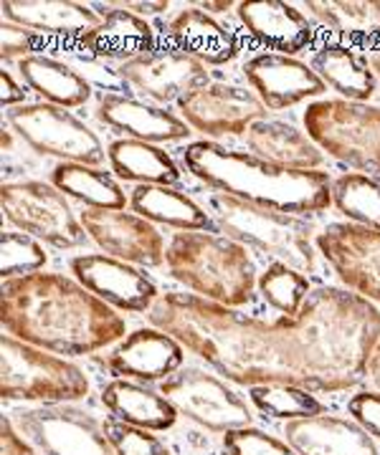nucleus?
Here are the masks:
<instances>
[{"mask_svg": "<svg viewBox=\"0 0 380 455\" xmlns=\"http://www.w3.org/2000/svg\"><path fill=\"white\" fill-rule=\"evenodd\" d=\"M236 16L247 33L266 49L295 56L312 44V23L289 3L281 0H248L236 5Z\"/></svg>", "mask_w": 380, "mask_h": 455, "instance_id": "nucleus-21", "label": "nucleus"}, {"mask_svg": "<svg viewBox=\"0 0 380 455\" xmlns=\"http://www.w3.org/2000/svg\"><path fill=\"white\" fill-rule=\"evenodd\" d=\"M208 208L223 235L264 253L271 260L287 263L302 274H314L317 243H312V223L302 220L299 215L259 208L223 193L208 196Z\"/></svg>", "mask_w": 380, "mask_h": 455, "instance_id": "nucleus-6", "label": "nucleus"}, {"mask_svg": "<svg viewBox=\"0 0 380 455\" xmlns=\"http://www.w3.org/2000/svg\"><path fill=\"white\" fill-rule=\"evenodd\" d=\"M223 451L226 455H297L287 440L274 438L254 425L223 433Z\"/></svg>", "mask_w": 380, "mask_h": 455, "instance_id": "nucleus-38", "label": "nucleus"}, {"mask_svg": "<svg viewBox=\"0 0 380 455\" xmlns=\"http://www.w3.org/2000/svg\"><path fill=\"white\" fill-rule=\"evenodd\" d=\"M107 160L119 180L137 185H178L181 167L163 147L140 142V140H115L107 147Z\"/></svg>", "mask_w": 380, "mask_h": 455, "instance_id": "nucleus-31", "label": "nucleus"}, {"mask_svg": "<svg viewBox=\"0 0 380 455\" xmlns=\"http://www.w3.org/2000/svg\"><path fill=\"white\" fill-rule=\"evenodd\" d=\"M312 68L322 82L340 92L347 101H365L376 94L378 79L370 68V61L347 44H325L314 51Z\"/></svg>", "mask_w": 380, "mask_h": 455, "instance_id": "nucleus-32", "label": "nucleus"}, {"mask_svg": "<svg viewBox=\"0 0 380 455\" xmlns=\"http://www.w3.org/2000/svg\"><path fill=\"white\" fill-rule=\"evenodd\" d=\"M166 31L170 46L190 53L206 66L229 64L239 56V38L198 5L182 8L178 16L167 20Z\"/></svg>", "mask_w": 380, "mask_h": 455, "instance_id": "nucleus-25", "label": "nucleus"}, {"mask_svg": "<svg viewBox=\"0 0 380 455\" xmlns=\"http://www.w3.org/2000/svg\"><path fill=\"white\" fill-rule=\"evenodd\" d=\"M79 220L86 235L112 259L145 268L166 263L167 245L163 233L137 212L84 208Z\"/></svg>", "mask_w": 380, "mask_h": 455, "instance_id": "nucleus-15", "label": "nucleus"}, {"mask_svg": "<svg viewBox=\"0 0 380 455\" xmlns=\"http://www.w3.org/2000/svg\"><path fill=\"white\" fill-rule=\"evenodd\" d=\"M117 74L158 104H178L185 94L211 84L208 66L175 46H155L133 61L119 64Z\"/></svg>", "mask_w": 380, "mask_h": 455, "instance_id": "nucleus-14", "label": "nucleus"}, {"mask_svg": "<svg viewBox=\"0 0 380 455\" xmlns=\"http://www.w3.org/2000/svg\"><path fill=\"white\" fill-rule=\"evenodd\" d=\"M178 112L188 127L206 137L247 134V130L264 119L266 107L262 99L244 86L211 82L178 101Z\"/></svg>", "mask_w": 380, "mask_h": 455, "instance_id": "nucleus-16", "label": "nucleus"}, {"mask_svg": "<svg viewBox=\"0 0 380 455\" xmlns=\"http://www.w3.org/2000/svg\"><path fill=\"white\" fill-rule=\"evenodd\" d=\"M115 8H122V11H130L134 16L145 18V16H160V13H166L167 8H170V3L167 0H127V3H112Z\"/></svg>", "mask_w": 380, "mask_h": 455, "instance_id": "nucleus-44", "label": "nucleus"}, {"mask_svg": "<svg viewBox=\"0 0 380 455\" xmlns=\"http://www.w3.org/2000/svg\"><path fill=\"white\" fill-rule=\"evenodd\" d=\"M130 208L150 223L170 226L175 230L221 233L211 212L203 211L193 197L170 185H137L130 193Z\"/></svg>", "mask_w": 380, "mask_h": 455, "instance_id": "nucleus-28", "label": "nucleus"}, {"mask_svg": "<svg viewBox=\"0 0 380 455\" xmlns=\"http://www.w3.org/2000/svg\"><path fill=\"white\" fill-rule=\"evenodd\" d=\"M148 322L233 385H297L307 390V379L277 322H262L182 291L160 293L148 311Z\"/></svg>", "mask_w": 380, "mask_h": 455, "instance_id": "nucleus-1", "label": "nucleus"}, {"mask_svg": "<svg viewBox=\"0 0 380 455\" xmlns=\"http://www.w3.org/2000/svg\"><path fill=\"white\" fill-rule=\"evenodd\" d=\"M11 420L41 455H117L107 423L71 403L20 407Z\"/></svg>", "mask_w": 380, "mask_h": 455, "instance_id": "nucleus-11", "label": "nucleus"}, {"mask_svg": "<svg viewBox=\"0 0 380 455\" xmlns=\"http://www.w3.org/2000/svg\"><path fill=\"white\" fill-rule=\"evenodd\" d=\"M0 455H41L31 440L18 433L11 415H5L0 423Z\"/></svg>", "mask_w": 380, "mask_h": 455, "instance_id": "nucleus-42", "label": "nucleus"}, {"mask_svg": "<svg viewBox=\"0 0 380 455\" xmlns=\"http://www.w3.org/2000/svg\"><path fill=\"white\" fill-rule=\"evenodd\" d=\"M166 266L196 296L231 309L248 307L259 283L247 245L223 233L178 230L167 243Z\"/></svg>", "mask_w": 380, "mask_h": 455, "instance_id": "nucleus-5", "label": "nucleus"}, {"mask_svg": "<svg viewBox=\"0 0 380 455\" xmlns=\"http://www.w3.org/2000/svg\"><path fill=\"white\" fill-rule=\"evenodd\" d=\"M352 420L365 427L373 438L380 440V392H358L347 403Z\"/></svg>", "mask_w": 380, "mask_h": 455, "instance_id": "nucleus-41", "label": "nucleus"}, {"mask_svg": "<svg viewBox=\"0 0 380 455\" xmlns=\"http://www.w3.org/2000/svg\"><path fill=\"white\" fill-rule=\"evenodd\" d=\"M0 355H3V367H0L3 400L67 405L89 395L86 374L67 357L31 347L11 334L3 337Z\"/></svg>", "mask_w": 380, "mask_h": 455, "instance_id": "nucleus-7", "label": "nucleus"}, {"mask_svg": "<svg viewBox=\"0 0 380 455\" xmlns=\"http://www.w3.org/2000/svg\"><path fill=\"white\" fill-rule=\"evenodd\" d=\"M314 145L337 163L380 178V107L347 99H319L304 112Z\"/></svg>", "mask_w": 380, "mask_h": 455, "instance_id": "nucleus-8", "label": "nucleus"}, {"mask_svg": "<svg viewBox=\"0 0 380 455\" xmlns=\"http://www.w3.org/2000/svg\"><path fill=\"white\" fill-rule=\"evenodd\" d=\"M92 8L101 16V23L79 38V49L89 56L125 64L155 49V31L145 18L115 8L112 3H92Z\"/></svg>", "mask_w": 380, "mask_h": 455, "instance_id": "nucleus-23", "label": "nucleus"}, {"mask_svg": "<svg viewBox=\"0 0 380 455\" xmlns=\"http://www.w3.org/2000/svg\"><path fill=\"white\" fill-rule=\"evenodd\" d=\"M74 278L117 311L145 314L160 299L158 283L137 266L107 253H84L69 260Z\"/></svg>", "mask_w": 380, "mask_h": 455, "instance_id": "nucleus-17", "label": "nucleus"}, {"mask_svg": "<svg viewBox=\"0 0 380 455\" xmlns=\"http://www.w3.org/2000/svg\"><path fill=\"white\" fill-rule=\"evenodd\" d=\"M332 205L352 226L380 233V180L363 172H345L332 180Z\"/></svg>", "mask_w": 380, "mask_h": 455, "instance_id": "nucleus-34", "label": "nucleus"}, {"mask_svg": "<svg viewBox=\"0 0 380 455\" xmlns=\"http://www.w3.org/2000/svg\"><path fill=\"white\" fill-rule=\"evenodd\" d=\"M0 41H3V51H0L3 53V61H23L28 56H36L34 51L41 46L44 36L31 31V28H23V26L3 20V26H0Z\"/></svg>", "mask_w": 380, "mask_h": 455, "instance_id": "nucleus-40", "label": "nucleus"}, {"mask_svg": "<svg viewBox=\"0 0 380 455\" xmlns=\"http://www.w3.org/2000/svg\"><path fill=\"white\" fill-rule=\"evenodd\" d=\"M97 119L109 130L122 132L127 140H140L150 145L160 142H181L190 137V127L178 114L167 112L166 107L145 104L127 94H104L97 104Z\"/></svg>", "mask_w": 380, "mask_h": 455, "instance_id": "nucleus-20", "label": "nucleus"}, {"mask_svg": "<svg viewBox=\"0 0 380 455\" xmlns=\"http://www.w3.org/2000/svg\"><path fill=\"white\" fill-rule=\"evenodd\" d=\"M18 76L46 104L61 109H77L92 99V86L82 74L51 56L36 53L18 61Z\"/></svg>", "mask_w": 380, "mask_h": 455, "instance_id": "nucleus-29", "label": "nucleus"}, {"mask_svg": "<svg viewBox=\"0 0 380 455\" xmlns=\"http://www.w3.org/2000/svg\"><path fill=\"white\" fill-rule=\"evenodd\" d=\"M0 11H3V20L31 28L41 36L51 33V36L82 38L84 33H89L101 23V16L92 5L74 0H5Z\"/></svg>", "mask_w": 380, "mask_h": 455, "instance_id": "nucleus-24", "label": "nucleus"}, {"mask_svg": "<svg viewBox=\"0 0 380 455\" xmlns=\"http://www.w3.org/2000/svg\"><path fill=\"white\" fill-rule=\"evenodd\" d=\"M51 185L59 188L71 200H79L86 208L125 211L130 203L122 185L109 172L92 164L59 163L51 170Z\"/></svg>", "mask_w": 380, "mask_h": 455, "instance_id": "nucleus-33", "label": "nucleus"}, {"mask_svg": "<svg viewBox=\"0 0 380 455\" xmlns=\"http://www.w3.org/2000/svg\"><path fill=\"white\" fill-rule=\"evenodd\" d=\"M185 362V347L160 329H137L117 344L115 349L101 359V367L115 379L133 382H166Z\"/></svg>", "mask_w": 380, "mask_h": 455, "instance_id": "nucleus-19", "label": "nucleus"}, {"mask_svg": "<svg viewBox=\"0 0 380 455\" xmlns=\"http://www.w3.org/2000/svg\"><path fill=\"white\" fill-rule=\"evenodd\" d=\"M185 170L215 193L244 203L289 212L314 215L332 205V178L322 170H295L266 163L251 152L200 140L182 149Z\"/></svg>", "mask_w": 380, "mask_h": 455, "instance_id": "nucleus-4", "label": "nucleus"}, {"mask_svg": "<svg viewBox=\"0 0 380 455\" xmlns=\"http://www.w3.org/2000/svg\"><path fill=\"white\" fill-rule=\"evenodd\" d=\"M0 251H3V281L38 274L49 260L44 243L38 238L18 233V230L3 233V248Z\"/></svg>", "mask_w": 380, "mask_h": 455, "instance_id": "nucleus-37", "label": "nucleus"}, {"mask_svg": "<svg viewBox=\"0 0 380 455\" xmlns=\"http://www.w3.org/2000/svg\"><path fill=\"white\" fill-rule=\"evenodd\" d=\"M248 400L262 415L274 420H304L325 415V405L314 397L312 392L297 385H259L248 387Z\"/></svg>", "mask_w": 380, "mask_h": 455, "instance_id": "nucleus-35", "label": "nucleus"}, {"mask_svg": "<svg viewBox=\"0 0 380 455\" xmlns=\"http://www.w3.org/2000/svg\"><path fill=\"white\" fill-rule=\"evenodd\" d=\"M160 392L188 420L211 433H229L254 423L251 407L215 374L198 367H181L160 382Z\"/></svg>", "mask_w": 380, "mask_h": 455, "instance_id": "nucleus-12", "label": "nucleus"}, {"mask_svg": "<svg viewBox=\"0 0 380 455\" xmlns=\"http://www.w3.org/2000/svg\"><path fill=\"white\" fill-rule=\"evenodd\" d=\"M200 11H206V13H226V11H231L233 3L231 0H218V3H198Z\"/></svg>", "mask_w": 380, "mask_h": 455, "instance_id": "nucleus-46", "label": "nucleus"}, {"mask_svg": "<svg viewBox=\"0 0 380 455\" xmlns=\"http://www.w3.org/2000/svg\"><path fill=\"white\" fill-rule=\"evenodd\" d=\"M368 377L376 385V390L380 392V341L378 347L373 349V355H370V362H368Z\"/></svg>", "mask_w": 380, "mask_h": 455, "instance_id": "nucleus-45", "label": "nucleus"}, {"mask_svg": "<svg viewBox=\"0 0 380 455\" xmlns=\"http://www.w3.org/2000/svg\"><path fill=\"white\" fill-rule=\"evenodd\" d=\"M107 435L117 455H170V448L152 430L109 420Z\"/></svg>", "mask_w": 380, "mask_h": 455, "instance_id": "nucleus-39", "label": "nucleus"}, {"mask_svg": "<svg viewBox=\"0 0 380 455\" xmlns=\"http://www.w3.org/2000/svg\"><path fill=\"white\" fill-rule=\"evenodd\" d=\"M13 132H3V152H11V147H13V137H11Z\"/></svg>", "mask_w": 380, "mask_h": 455, "instance_id": "nucleus-48", "label": "nucleus"}, {"mask_svg": "<svg viewBox=\"0 0 380 455\" xmlns=\"http://www.w3.org/2000/svg\"><path fill=\"white\" fill-rule=\"evenodd\" d=\"M256 291L271 309H277L281 316L292 319L304 307L307 296L312 293V286L302 271L287 266V263H279V260H271L259 274Z\"/></svg>", "mask_w": 380, "mask_h": 455, "instance_id": "nucleus-36", "label": "nucleus"}, {"mask_svg": "<svg viewBox=\"0 0 380 455\" xmlns=\"http://www.w3.org/2000/svg\"><path fill=\"white\" fill-rule=\"evenodd\" d=\"M101 405L117 423L166 433L178 420V410L160 390L133 379H112L101 387Z\"/></svg>", "mask_w": 380, "mask_h": 455, "instance_id": "nucleus-26", "label": "nucleus"}, {"mask_svg": "<svg viewBox=\"0 0 380 455\" xmlns=\"http://www.w3.org/2000/svg\"><path fill=\"white\" fill-rule=\"evenodd\" d=\"M312 392H345L368 377L380 341V311L360 293L317 286L297 316L274 319Z\"/></svg>", "mask_w": 380, "mask_h": 455, "instance_id": "nucleus-3", "label": "nucleus"}, {"mask_svg": "<svg viewBox=\"0 0 380 455\" xmlns=\"http://www.w3.org/2000/svg\"><path fill=\"white\" fill-rule=\"evenodd\" d=\"M317 251L325 256L345 289L380 304V233L352 223H330L317 233Z\"/></svg>", "mask_w": 380, "mask_h": 455, "instance_id": "nucleus-13", "label": "nucleus"}, {"mask_svg": "<svg viewBox=\"0 0 380 455\" xmlns=\"http://www.w3.org/2000/svg\"><path fill=\"white\" fill-rule=\"evenodd\" d=\"M5 334L59 357L94 355L125 339V319L100 296L64 274L5 278L0 296Z\"/></svg>", "mask_w": 380, "mask_h": 455, "instance_id": "nucleus-2", "label": "nucleus"}, {"mask_svg": "<svg viewBox=\"0 0 380 455\" xmlns=\"http://www.w3.org/2000/svg\"><path fill=\"white\" fill-rule=\"evenodd\" d=\"M284 440L297 455H380L376 438L347 418L317 415L284 425Z\"/></svg>", "mask_w": 380, "mask_h": 455, "instance_id": "nucleus-22", "label": "nucleus"}, {"mask_svg": "<svg viewBox=\"0 0 380 455\" xmlns=\"http://www.w3.org/2000/svg\"><path fill=\"white\" fill-rule=\"evenodd\" d=\"M247 147L251 155L266 163L295 167V170H319L325 163V152L314 145L310 134H304L289 122L281 119H259L247 130Z\"/></svg>", "mask_w": 380, "mask_h": 455, "instance_id": "nucleus-27", "label": "nucleus"}, {"mask_svg": "<svg viewBox=\"0 0 380 455\" xmlns=\"http://www.w3.org/2000/svg\"><path fill=\"white\" fill-rule=\"evenodd\" d=\"M0 205L8 226L18 233L34 235L41 243H49L59 251L82 248L89 241L82 220L74 215L69 197L41 180L3 182Z\"/></svg>", "mask_w": 380, "mask_h": 455, "instance_id": "nucleus-9", "label": "nucleus"}, {"mask_svg": "<svg viewBox=\"0 0 380 455\" xmlns=\"http://www.w3.org/2000/svg\"><path fill=\"white\" fill-rule=\"evenodd\" d=\"M0 99H3V107L5 109H13V107H20V104H26V86L23 84H18L13 79V74L11 71H3V76H0Z\"/></svg>", "mask_w": 380, "mask_h": 455, "instance_id": "nucleus-43", "label": "nucleus"}, {"mask_svg": "<svg viewBox=\"0 0 380 455\" xmlns=\"http://www.w3.org/2000/svg\"><path fill=\"white\" fill-rule=\"evenodd\" d=\"M304 11L325 28L347 44L380 49V3L378 0H310Z\"/></svg>", "mask_w": 380, "mask_h": 455, "instance_id": "nucleus-30", "label": "nucleus"}, {"mask_svg": "<svg viewBox=\"0 0 380 455\" xmlns=\"http://www.w3.org/2000/svg\"><path fill=\"white\" fill-rule=\"evenodd\" d=\"M5 124L16 132L18 140H23L38 155L92 167H100L107 160L101 140L79 116L46 101L20 104L8 109Z\"/></svg>", "mask_w": 380, "mask_h": 455, "instance_id": "nucleus-10", "label": "nucleus"}, {"mask_svg": "<svg viewBox=\"0 0 380 455\" xmlns=\"http://www.w3.org/2000/svg\"><path fill=\"white\" fill-rule=\"evenodd\" d=\"M244 76L266 109L281 112L307 99L322 97L327 84L317 76L312 66L284 53H259L244 64Z\"/></svg>", "mask_w": 380, "mask_h": 455, "instance_id": "nucleus-18", "label": "nucleus"}, {"mask_svg": "<svg viewBox=\"0 0 380 455\" xmlns=\"http://www.w3.org/2000/svg\"><path fill=\"white\" fill-rule=\"evenodd\" d=\"M370 68H373V74H376V79L380 84V49L373 51V56H370Z\"/></svg>", "mask_w": 380, "mask_h": 455, "instance_id": "nucleus-47", "label": "nucleus"}]
</instances>
